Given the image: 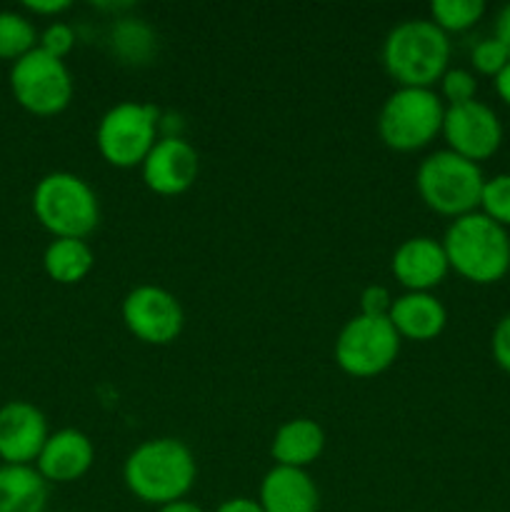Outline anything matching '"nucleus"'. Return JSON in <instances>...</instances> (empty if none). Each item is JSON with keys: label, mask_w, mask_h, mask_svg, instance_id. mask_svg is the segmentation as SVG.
I'll list each match as a JSON object with an SVG mask.
<instances>
[{"label": "nucleus", "mask_w": 510, "mask_h": 512, "mask_svg": "<svg viewBox=\"0 0 510 512\" xmlns=\"http://www.w3.org/2000/svg\"><path fill=\"white\" fill-rule=\"evenodd\" d=\"M195 475L198 468L193 453L175 438L145 440L128 455L123 468V480L130 493L158 508L185 500L195 485Z\"/></svg>", "instance_id": "obj_1"}, {"label": "nucleus", "mask_w": 510, "mask_h": 512, "mask_svg": "<svg viewBox=\"0 0 510 512\" xmlns=\"http://www.w3.org/2000/svg\"><path fill=\"white\" fill-rule=\"evenodd\" d=\"M443 250L450 268L470 283H498L510 270L508 230L478 210L450 223L445 230Z\"/></svg>", "instance_id": "obj_2"}, {"label": "nucleus", "mask_w": 510, "mask_h": 512, "mask_svg": "<svg viewBox=\"0 0 510 512\" xmlns=\"http://www.w3.org/2000/svg\"><path fill=\"white\" fill-rule=\"evenodd\" d=\"M448 60V33L433 20H403L385 38L383 65L400 88H430L445 75Z\"/></svg>", "instance_id": "obj_3"}, {"label": "nucleus", "mask_w": 510, "mask_h": 512, "mask_svg": "<svg viewBox=\"0 0 510 512\" xmlns=\"http://www.w3.org/2000/svg\"><path fill=\"white\" fill-rule=\"evenodd\" d=\"M33 213L53 238L85 240L100 223L93 188L80 175L55 170L43 175L33 190Z\"/></svg>", "instance_id": "obj_4"}, {"label": "nucleus", "mask_w": 510, "mask_h": 512, "mask_svg": "<svg viewBox=\"0 0 510 512\" xmlns=\"http://www.w3.org/2000/svg\"><path fill=\"white\" fill-rule=\"evenodd\" d=\"M415 185L430 210L448 218H463L480 208L485 178L473 160L460 158L453 150H438L420 163Z\"/></svg>", "instance_id": "obj_5"}, {"label": "nucleus", "mask_w": 510, "mask_h": 512, "mask_svg": "<svg viewBox=\"0 0 510 512\" xmlns=\"http://www.w3.org/2000/svg\"><path fill=\"white\" fill-rule=\"evenodd\" d=\"M445 105L430 88H398L385 98L378 115V135L388 148L413 153L443 133Z\"/></svg>", "instance_id": "obj_6"}, {"label": "nucleus", "mask_w": 510, "mask_h": 512, "mask_svg": "<svg viewBox=\"0 0 510 512\" xmlns=\"http://www.w3.org/2000/svg\"><path fill=\"white\" fill-rule=\"evenodd\" d=\"M158 125L160 110L155 105L125 100L100 118L95 145L105 163L113 168H135L143 165L153 145L158 143Z\"/></svg>", "instance_id": "obj_7"}, {"label": "nucleus", "mask_w": 510, "mask_h": 512, "mask_svg": "<svg viewBox=\"0 0 510 512\" xmlns=\"http://www.w3.org/2000/svg\"><path fill=\"white\" fill-rule=\"evenodd\" d=\"M10 90L20 108L48 118L63 113L73 100V75L65 60L35 48L10 68Z\"/></svg>", "instance_id": "obj_8"}, {"label": "nucleus", "mask_w": 510, "mask_h": 512, "mask_svg": "<svg viewBox=\"0 0 510 512\" xmlns=\"http://www.w3.org/2000/svg\"><path fill=\"white\" fill-rule=\"evenodd\" d=\"M400 335L388 318L355 315L335 340V363L350 378H375L395 363Z\"/></svg>", "instance_id": "obj_9"}, {"label": "nucleus", "mask_w": 510, "mask_h": 512, "mask_svg": "<svg viewBox=\"0 0 510 512\" xmlns=\"http://www.w3.org/2000/svg\"><path fill=\"white\" fill-rule=\"evenodd\" d=\"M123 323L140 343L170 345L183 330L185 315L170 290L138 285L123 300Z\"/></svg>", "instance_id": "obj_10"}, {"label": "nucleus", "mask_w": 510, "mask_h": 512, "mask_svg": "<svg viewBox=\"0 0 510 512\" xmlns=\"http://www.w3.org/2000/svg\"><path fill=\"white\" fill-rule=\"evenodd\" d=\"M443 135L448 150L465 160H488L503 143V125L495 110L480 100L448 105L443 118Z\"/></svg>", "instance_id": "obj_11"}, {"label": "nucleus", "mask_w": 510, "mask_h": 512, "mask_svg": "<svg viewBox=\"0 0 510 512\" xmlns=\"http://www.w3.org/2000/svg\"><path fill=\"white\" fill-rule=\"evenodd\" d=\"M140 170H143V183L155 195L170 198V195H183L185 190L193 188L198 180L200 160L188 140L180 135H165V138H158Z\"/></svg>", "instance_id": "obj_12"}, {"label": "nucleus", "mask_w": 510, "mask_h": 512, "mask_svg": "<svg viewBox=\"0 0 510 512\" xmlns=\"http://www.w3.org/2000/svg\"><path fill=\"white\" fill-rule=\"evenodd\" d=\"M48 420L25 400L0 408V460L5 465H33L48 440Z\"/></svg>", "instance_id": "obj_13"}, {"label": "nucleus", "mask_w": 510, "mask_h": 512, "mask_svg": "<svg viewBox=\"0 0 510 512\" xmlns=\"http://www.w3.org/2000/svg\"><path fill=\"white\" fill-rule=\"evenodd\" d=\"M395 280L408 293H430L438 288L448 275V255H445L443 243L428 238V235H418V238H408L405 243L398 245L390 260Z\"/></svg>", "instance_id": "obj_14"}, {"label": "nucleus", "mask_w": 510, "mask_h": 512, "mask_svg": "<svg viewBox=\"0 0 510 512\" xmlns=\"http://www.w3.org/2000/svg\"><path fill=\"white\" fill-rule=\"evenodd\" d=\"M95 448L85 433L75 428H63L50 433L35 460V470L45 483H75L93 468Z\"/></svg>", "instance_id": "obj_15"}, {"label": "nucleus", "mask_w": 510, "mask_h": 512, "mask_svg": "<svg viewBox=\"0 0 510 512\" xmlns=\"http://www.w3.org/2000/svg\"><path fill=\"white\" fill-rule=\"evenodd\" d=\"M258 503L265 512H318L320 495L305 470L275 465L260 483Z\"/></svg>", "instance_id": "obj_16"}, {"label": "nucleus", "mask_w": 510, "mask_h": 512, "mask_svg": "<svg viewBox=\"0 0 510 512\" xmlns=\"http://www.w3.org/2000/svg\"><path fill=\"white\" fill-rule=\"evenodd\" d=\"M388 320L393 323L400 340L408 338L415 343H428L445 330L448 310L430 293H405L393 300Z\"/></svg>", "instance_id": "obj_17"}, {"label": "nucleus", "mask_w": 510, "mask_h": 512, "mask_svg": "<svg viewBox=\"0 0 510 512\" xmlns=\"http://www.w3.org/2000/svg\"><path fill=\"white\" fill-rule=\"evenodd\" d=\"M325 433L315 420L295 418L280 425L270 443V455L275 465L305 470L323 455Z\"/></svg>", "instance_id": "obj_18"}, {"label": "nucleus", "mask_w": 510, "mask_h": 512, "mask_svg": "<svg viewBox=\"0 0 510 512\" xmlns=\"http://www.w3.org/2000/svg\"><path fill=\"white\" fill-rule=\"evenodd\" d=\"M48 483L33 465H0V512H45Z\"/></svg>", "instance_id": "obj_19"}, {"label": "nucleus", "mask_w": 510, "mask_h": 512, "mask_svg": "<svg viewBox=\"0 0 510 512\" xmlns=\"http://www.w3.org/2000/svg\"><path fill=\"white\" fill-rule=\"evenodd\" d=\"M95 255L80 238H53L43 253V268L50 280L60 285H75L90 275Z\"/></svg>", "instance_id": "obj_20"}, {"label": "nucleus", "mask_w": 510, "mask_h": 512, "mask_svg": "<svg viewBox=\"0 0 510 512\" xmlns=\"http://www.w3.org/2000/svg\"><path fill=\"white\" fill-rule=\"evenodd\" d=\"M38 48V33L25 15L0 10V60H20Z\"/></svg>", "instance_id": "obj_21"}, {"label": "nucleus", "mask_w": 510, "mask_h": 512, "mask_svg": "<svg viewBox=\"0 0 510 512\" xmlns=\"http://www.w3.org/2000/svg\"><path fill=\"white\" fill-rule=\"evenodd\" d=\"M485 13L483 0H433L430 3V20L443 33H463L473 28Z\"/></svg>", "instance_id": "obj_22"}, {"label": "nucleus", "mask_w": 510, "mask_h": 512, "mask_svg": "<svg viewBox=\"0 0 510 512\" xmlns=\"http://www.w3.org/2000/svg\"><path fill=\"white\" fill-rule=\"evenodd\" d=\"M153 33L143 23L120 20L113 28V48L125 63H143L153 53Z\"/></svg>", "instance_id": "obj_23"}, {"label": "nucleus", "mask_w": 510, "mask_h": 512, "mask_svg": "<svg viewBox=\"0 0 510 512\" xmlns=\"http://www.w3.org/2000/svg\"><path fill=\"white\" fill-rule=\"evenodd\" d=\"M480 208L483 215L495 220L498 225H510V173H500L495 178L485 180L483 193H480Z\"/></svg>", "instance_id": "obj_24"}, {"label": "nucleus", "mask_w": 510, "mask_h": 512, "mask_svg": "<svg viewBox=\"0 0 510 512\" xmlns=\"http://www.w3.org/2000/svg\"><path fill=\"white\" fill-rule=\"evenodd\" d=\"M440 90H443V98L448 100V105H463L475 100L478 80H475V75L470 70L448 68L443 78H440Z\"/></svg>", "instance_id": "obj_25"}, {"label": "nucleus", "mask_w": 510, "mask_h": 512, "mask_svg": "<svg viewBox=\"0 0 510 512\" xmlns=\"http://www.w3.org/2000/svg\"><path fill=\"white\" fill-rule=\"evenodd\" d=\"M470 60H473V68L483 75H498L505 65L510 63V55L505 53L503 45L495 38H485L480 43H475L473 53H470Z\"/></svg>", "instance_id": "obj_26"}, {"label": "nucleus", "mask_w": 510, "mask_h": 512, "mask_svg": "<svg viewBox=\"0 0 510 512\" xmlns=\"http://www.w3.org/2000/svg\"><path fill=\"white\" fill-rule=\"evenodd\" d=\"M38 48L45 53L55 55V58L63 60L65 55H70V50L75 48V33L68 23H50L48 28L40 33Z\"/></svg>", "instance_id": "obj_27"}, {"label": "nucleus", "mask_w": 510, "mask_h": 512, "mask_svg": "<svg viewBox=\"0 0 510 512\" xmlns=\"http://www.w3.org/2000/svg\"><path fill=\"white\" fill-rule=\"evenodd\" d=\"M393 308V295L383 285H368L360 293V315H373V318H388Z\"/></svg>", "instance_id": "obj_28"}, {"label": "nucleus", "mask_w": 510, "mask_h": 512, "mask_svg": "<svg viewBox=\"0 0 510 512\" xmlns=\"http://www.w3.org/2000/svg\"><path fill=\"white\" fill-rule=\"evenodd\" d=\"M493 358L505 373H510V313L498 320L493 330Z\"/></svg>", "instance_id": "obj_29"}, {"label": "nucleus", "mask_w": 510, "mask_h": 512, "mask_svg": "<svg viewBox=\"0 0 510 512\" xmlns=\"http://www.w3.org/2000/svg\"><path fill=\"white\" fill-rule=\"evenodd\" d=\"M23 8L35 15H58L65 13L70 8V3L68 0H25Z\"/></svg>", "instance_id": "obj_30"}, {"label": "nucleus", "mask_w": 510, "mask_h": 512, "mask_svg": "<svg viewBox=\"0 0 510 512\" xmlns=\"http://www.w3.org/2000/svg\"><path fill=\"white\" fill-rule=\"evenodd\" d=\"M495 40L505 48V53L510 55V5H505L498 13V20H495Z\"/></svg>", "instance_id": "obj_31"}, {"label": "nucleus", "mask_w": 510, "mask_h": 512, "mask_svg": "<svg viewBox=\"0 0 510 512\" xmlns=\"http://www.w3.org/2000/svg\"><path fill=\"white\" fill-rule=\"evenodd\" d=\"M215 512H265V510L260 508L258 500L253 498H230L225 500V503H220Z\"/></svg>", "instance_id": "obj_32"}, {"label": "nucleus", "mask_w": 510, "mask_h": 512, "mask_svg": "<svg viewBox=\"0 0 510 512\" xmlns=\"http://www.w3.org/2000/svg\"><path fill=\"white\" fill-rule=\"evenodd\" d=\"M495 90H498L500 100H503L505 105H510V63L495 75Z\"/></svg>", "instance_id": "obj_33"}, {"label": "nucleus", "mask_w": 510, "mask_h": 512, "mask_svg": "<svg viewBox=\"0 0 510 512\" xmlns=\"http://www.w3.org/2000/svg\"><path fill=\"white\" fill-rule=\"evenodd\" d=\"M158 512H205L200 505L190 503V500H175V503L163 505Z\"/></svg>", "instance_id": "obj_34"}]
</instances>
